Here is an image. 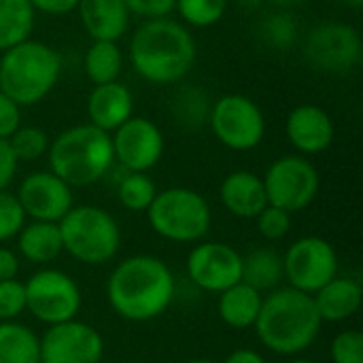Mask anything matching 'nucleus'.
I'll use <instances>...</instances> for the list:
<instances>
[{"label": "nucleus", "mask_w": 363, "mask_h": 363, "mask_svg": "<svg viewBox=\"0 0 363 363\" xmlns=\"http://www.w3.org/2000/svg\"><path fill=\"white\" fill-rule=\"evenodd\" d=\"M177 294V281L164 259L132 255L119 262L106 283L111 308L125 321L145 323L162 317Z\"/></svg>", "instance_id": "1"}, {"label": "nucleus", "mask_w": 363, "mask_h": 363, "mask_svg": "<svg viewBox=\"0 0 363 363\" xmlns=\"http://www.w3.org/2000/svg\"><path fill=\"white\" fill-rule=\"evenodd\" d=\"M130 64L151 85H174L183 81L198 55L196 38L172 17L143 21L130 38Z\"/></svg>", "instance_id": "2"}, {"label": "nucleus", "mask_w": 363, "mask_h": 363, "mask_svg": "<svg viewBox=\"0 0 363 363\" xmlns=\"http://www.w3.org/2000/svg\"><path fill=\"white\" fill-rule=\"evenodd\" d=\"M321 325L313 296L294 287H279L264 296L253 330L268 351L289 357L313 347Z\"/></svg>", "instance_id": "3"}, {"label": "nucleus", "mask_w": 363, "mask_h": 363, "mask_svg": "<svg viewBox=\"0 0 363 363\" xmlns=\"http://www.w3.org/2000/svg\"><path fill=\"white\" fill-rule=\"evenodd\" d=\"M49 170L70 187H87L106 177L115 164L111 134L79 123L49 143Z\"/></svg>", "instance_id": "4"}, {"label": "nucleus", "mask_w": 363, "mask_h": 363, "mask_svg": "<svg viewBox=\"0 0 363 363\" xmlns=\"http://www.w3.org/2000/svg\"><path fill=\"white\" fill-rule=\"evenodd\" d=\"M62 74V55L47 43L23 40L0 57V91L19 106L43 102Z\"/></svg>", "instance_id": "5"}, {"label": "nucleus", "mask_w": 363, "mask_h": 363, "mask_svg": "<svg viewBox=\"0 0 363 363\" xmlns=\"http://www.w3.org/2000/svg\"><path fill=\"white\" fill-rule=\"evenodd\" d=\"M57 225L64 251L81 264L104 266L119 253V223L108 211L100 206H72Z\"/></svg>", "instance_id": "6"}, {"label": "nucleus", "mask_w": 363, "mask_h": 363, "mask_svg": "<svg viewBox=\"0 0 363 363\" xmlns=\"http://www.w3.org/2000/svg\"><path fill=\"white\" fill-rule=\"evenodd\" d=\"M147 219L151 230L170 242H200L211 232L213 213L196 189L168 187L157 191Z\"/></svg>", "instance_id": "7"}, {"label": "nucleus", "mask_w": 363, "mask_h": 363, "mask_svg": "<svg viewBox=\"0 0 363 363\" xmlns=\"http://www.w3.org/2000/svg\"><path fill=\"white\" fill-rule=\"evenodd\" d=\"M262 181L268 204L291 215L308 208L321 187L319 170L304 155H283L274 160Z\"/></svg>", "instance_id": "8"}, {"label": "nucleus", "mask_w": 363, "mask_h": 363, "mask_svg": "<svg viewBox=\"0 0 363 363\" xmlns=\"http://www.w3.org/2000/svg\"><path fill=\"white\" fill-rule=\"evenodd\" d=\"M208 125L215 138L232 151L255 149L266 134V117L245 94H225L211 106Z\"/></svg>", "instance_id": "9"}, {"label": "nucleus", "mask_w": 363, "mask_h": 363, "mask_svg": "<svg viewBox=\"0 0 363 363\" xmlns=\"http://www.w3.org/2000/svg\"><path fill=\"white\" fill-rule=\"evenodd\" d=\"M26 311L40 323L57 325L77 319L81 311V289L72 277L55 268L34 272L26 283Z\"/></svg>", "instance_id": "10"}, {"label": "nucleus", "mask_w": 363, "mask_h": 363, "mask_svg": "<svg viewBox=\"0 0 363 363\" xmlns=\"http://www.w3.org/2000/svg\"><path fill=\"white\" fill-rule=\"evenodd\" d=\"M287 287L315 296L323 285L338 277L336 249L321 236L298 238L283 255Z\"/></svg>", "instance_id": "11"}, {"label": "nucleus", "mask_w": 363, "mask_h": 363, "mask_svg": "<svg viewBox=\"0 0 363 363\" xmlns=\"http://www.w3.org/2000/svg\"><path fill=\"white\" fill-rule=\"evenodd\" d=\"M362 36L351 23L323 21L315 26L304 43L308 64L321 72L342 74L362 62Z\"/></svg>", "instance_id": "12"}, {"label": "nucleus", "mask_w": 363, "mask_h": 363, "mask_svg": "<svg viewBox=\"0 0 363 363\" xmlns=\"http://www.w3.org/2000/svg\"><path fill=\"white\" fill-rule=\"evenodd\" d=\"M104 338L79 319L49 325L40 338V363H100Z\"/></svg>", "instance_id": "13"}, {"label": "nucleus", "mask_w": 363, "mask_h": 363, "mask_svg": "<svg viewBox=\"0 0 363 363\" xmlns=\"http://www.w3.org/2000/svg\"><path fill=\"white\" fill-rule=\"evenodd\" d=\"M113 155L128 172H149L164 155V134L147 117H130L111 134Z\"/></svg>", "instance_id": "14"}, {"label": "nucleus", "mask_w": 363, "mask_h": 363, "mask_svg": "<svg viewBox=\"0 0 363 363\" xmlns=\"http://www.w3.org/2000/svg\"><path fill=\"white\" fill-rule=\"evenodd\" d=\"M187 274L194 285L219 296L242 281V255L225 242H202L187 255Z\"/></svg>", "instance_id": "15"}, {"label": "nucleus", "mask_w": 363, "mask_h": 363, "mask_svg": "<svg viewBox=\"0 0 363 363\" xmlns=\"http://www.w3.org/2000/svg\"><path fill=\"white\" fill-rule=\"evenodd\" d=\"M17 200L32 221H51L60 223L64 215L74 206L72 187L55 177L51 170H38L28 174L19 189Z\"/></svg>", "instance_id": "16"}, {"label": "nucleus", "mask_w": 363, "mask_h": 363, "mask_svg": "<svg viewBox=\"0 0 363 363\" xmlns=\"http://www.w3.org/2000/svg\"><path fill=\"white\" fill-rule=\"evenodd\" d=\"M285 134L302 155H319L334 143L336 128L325 108L317 104H300L287 115Z\"/></svg>", "instance_id": "17"}, {"label": "nucleus", "mask_w": 363, "mask_h": 363, "mask_svg": "<svg viewBox=\"0 0 363 363\" xmlns=\"http://www.w3.org/2000/svg\"><path fill=\"white\" fill-rule=\"evenodd\" d=\"M134 115V96L130 87L119 81L94 85L87 96L89 123L106 134H113Z\"/></svg>", "instance_id": "18"}, {"label": "nucleus", "mask_w": 363, "mask_h": 363, "mask_svg": "<svg viewBox=\"0 0 363 363\" xmlns=\"http://www.w3.org/2000/svg\"><path fill=\"white\" fill-rule=\"evenodd\" d=\"M219 200L238 219H255L266 206V189L259 174L251 170L230 172L219 187Z\"/></svg>", "instance_id": "19"}, {"label": "nucleus", "mask_w": 363, "mask_h": 363, "mask_svg": "<svg viewBox=\"0 0 363 363\" xmlns=\"http://www.w3.org/2000/svg\"><path fill=\"white\" fill-rule=\"evenodd\" d=\"M79 17L91 40L117 43L130 26V11L123 0H79Z\"/></svg>", "instance_id": "20"}, {"label": "nucleus", "mask_w": 363, "mask_h": 363, "mask_svg": "<svg viewBox=\"0 0 363 363\" xmlns=\"http://www.w3.org/2000/svg\"><path fill=\"white\" fill-rule=\"evenodd\" d=\"M363 291L359 281L336 277L313 296V302L323 323L325 321L340 323V321L351 319L359 311Z\"/></svg>", "instance_id": "21"}, {"label": "nucleus", "mask_w": 363, "mask_h": 363, "mask_svg": "<svg viewBox=\"0 0 363 363\" xmlns=\"http://www.w3.org/2000/svg\"><path fill=\"white\" fill-rule=\"evenodd\" d=\"M264 296L247 283H236L219 294L217 313L219 319L234 330H251L257 321Z\"/></svg>", "instance_id": "22"}, {"label": "nucleus", "mask_w": 363, "mask_h": 363, "mask_svg": "<svg viewBox=\"0 0 363 363\" xmlns=\"http://www.w3.org/2000/svg\"><path fill=\"white\" fill-rule=\"evenodd\" d=\"M15 238L19 253L30 264H49L64 251L60 225L51 221H30Z\"/></svg>", "instance_id": "23"}, {"label": "nucleus", "mask_w": 363, "mask_h": 363, "mask_svg": "<svg viewBox=\"0 0 363 363\" xmlns=\"http://www.w3.org/2000/svg\"><path fill=\"white\" fill-rule=\"evenodd\" d=\"M283 255L270 247H259L242 257V283L259 291L262 296L274 291L283 285Z\"/></svg>", "instance_id": "24"}, {"label": "nucleus", "mask_w": 363, "mask_h": 363, "mask_svg": "<svg viewBox=\"0 0 363 363\" xmlns=\"http://www.w3.org/2000/svg\"><path fill=\"white\" fill-rule=\"evenodd\" d=\"M0 363H40V338L23 323L0 321Z\"/></svg>", "instance_id": "25"}, {"label": "nucleus", "mask_w": 363, "mask_h": 363, "mask_svg": "<svg viewBox=\"0 0 363 363\" xmlns=\"http://www.w3.org/2000/svg\"><path fill=\"white\" fill-rule=\"evenodd\" d=\"M83 70L94 85L113 83L123 70V51L113 40H94L83 55Z\"/></svg>", "instance_id": "26"}, {"label": "nucleus", "mask_w": 363, "mask_h": 363, "mask_svg": "<svg viewBox=\"0 0 363 363\" xmlns=\"http://www.w3.org/2000/svg\"><path fill=\"white\" fill-rule=\"evenodd\" d=\"M34 17L30 0H0V53L30 38Z\"/></svg>", "instance_id": "27"}, {"label": "nucleus", "mask_w": 363, "mask_h": 363, "mask_svg": "<svg viewBox=\"0 0 363 363\" xmlns=\"http://www.w3.org/2000/svg\"><path fill=\"white\" fill-rule=\"evenodd\" d=\"M211 98L208 94L198 87V85H183L177 89V94L172 96V115L174 121H179L183 128L189 130H198L204 123H208V115H211Z\"/></svg>", "instance_id": "28"}, {"label": "nucleus", "mask_w": 363, "mask_h": 363, "mask_svg": "<svg viewBox=\"0 0 363 363\" xmlns=\"http://www.w3.org/2000/svg\"><path fill=\"white\" fill-rule=\"evenodd\" d=\"M298 32L300 23L287 9L270 13L259 21V38L274 51H289L298 40Z\"/></svg>", "instance_id": "29"}, {"label": "nucleus", "mask_w": 363, "mask_h": 363, "mask_svg": "<svg viewBox=\"0 0 363 363\" xmlns=\"http://www.w3.org/2000/svg\"><path fill=\"white\" fill-rule=\"evenodd\" d=\"M157 196V187L147 172H128L117 185L119 204L132 213H147Z\"/></svg>", "instance_id": "30"}, {"label": "nucleus", "mask_w": 363, "mask_h": 363, "mask_svg": "<svg viewBox=\"0 0 363 363\" xmlns=\"http://www.w3.org/2000/svg\"><path fill=\"white\" fill-rule=\"evenodd\" d=\"M174 11L187 26L211 28L223 19L228 11V0H177Z\"/></svg>", "instance_id": "31"}, {"label": "nucleus", "mask_w": 363, "mask_h": 363, "mask_svg": "<svg viewBox=\"0 0 363 363\" xmlns=\"http://www.w3.org/2000/svg\"><path fill=\"white\" fill-rule=\"evenodd\" d=\"M49 136L45 130L34 125H19L11 138L9 145L17 157V162H36L49 151Z\"/></svg>", "instance_id": "32"}, {"label": "nucleus", "mask_w": 363, "mask_h": 363, "mask_svg": "<svg viewBox=\"0 0 363 363\" xmlns=\"http://www.w3.org/2000/svg\"><path fill=\"white\" fill-rule=\"evenodd\" d=\"M26 225V213L15 194L0 191V245L15 238Z\"/></svg>", "instance_id": "33"}, {"label": "nucleus", "mask_w": 363, "mask_h": 363, "mask_svg": "<svg viewBox=\"0 0 363 363\" xmlns=\"http://www.w3.org/2000/svg\"><path fill=\"white\" fill-rule=\"evenodd\" d=\"M255 225L257 232L266 238V240H283L289 230H291V213L277 208V206H266L257 217H255Z\"/></svg>", "instance_id": "34"}, {"label": "nucleus", "mask_w": 363, "mask_h": 363, "mask_svg": "<svg viewBox=\"0 0 363 363\" xmlns=\"http://www.w3.org/2000/svg\"><path fill=\"white\" fill-rule=\"evenodd\" d=\"M26 311V287L21 281H0V321H15Z\"/></svg>", "instance_id": "35"}, {"label": "nucleus", "mask_w": 363, "mask_h": 363, "mask_svg": "<svg viewBox=\"0 0 363 363\" xmlns=\"http://www.w3.org/2000/svg\"><path fill=\"white\" fill-rule=\"evenodd\" d=\"M334 363H363V334L357 330H345L332 340Z\"/></svg>", "instance_id": "36"}, {"label": "nucleus", "mask_w": 363, "mask_h": 363, "mask_svg": "<svg viewBox=\"0 0 363 363\" xmlns=\"http://www.w3.org/2000/svg\"><path fill=\"white\" fill-rule=\"evenodd\" d=\"M130 15H138L145 21L147 19H160V17H170L174 11L177 0H123Z\"/></svg>", "instance_id": "37"}, {"label": "nucleus", "mask_w": 363, "mask_h": 363, "mask_svg": "<svg viewBox=\"0 0 363 363\" xmlns=\"http://www.w3.org/2000/svg\"><path fill=\"white\" fill-rule=\"evenodd\" d=\"M19 125H21V106L15 104L4 91H0V138L9 140Z\"/></svg>", "instance_id": "38"}, {"label": "nucleus", "mask_w": 363, "mask_h": 363, "mask_svg": "<svg viewBox=\"0 0 363 363\" xmlns=\"http://www.w3.org/2000/svg\"><path fill=\"white\" fill-rule=\"evenodd\" d=\"M17 157L9 145V140L0 138V191H6V187L13 183L15 174H17Z\"/></svg>", "instance_id": "39"}, {"label": "nucleus", "mask_w": 363, "mask_h": 363, "mask_svg": "<svg viewBox=\"0 0 363 363\" xmlns=\"http://www.w3.org/2000/svg\"><path fill=\"white\" fill-rule=\"evenodd\" d=\"M34 11H40L45 15H68L77 11L79 0H30Z\"/></svg>", "instance_id": "40"}, {"label": "nucleus", "mask_w": 363, "mask_h": 363, "mask_svg": "<svg viewBox=\"0 0 363 363\" xmlns=\"http://www.w3.org/2000/svg\"><path fill=\"white\" fill-rule=\"evenodd\" d=\"M19 274V257L6 249L0 247V281H13Z\"/></svg>", "instance_id": "41"}, {"label": "nucleus", "mask_w": 363, "mask_h": 363, "mask_svg": "<svg viewBox=\"0 0 363 363\" xmlns=\"http://www.w3.org/2000/svg\"><path fill=\"white\" fill-rule=\"evenodd\" d=\"M223 363H266V359L262 357V353L253 349H236L225 357Z\"/></svg>", "instance_id": "42"}, {"label": "nucleus", "mask_w": 363, "mask_h": 363, "mask_svg": "<svg viewBox=\"0 0 363 363\" xmlns=\"http://www.w3.org/2000/svg\"><path fill=\"white\" fill-rule=\"evenodd\" d=\"M274 4H279L281 9H291V6H298V4H302V2H306V0H272Z\"/></svg>", "instance_id": "43"}, {"label": "nucleus", "mask_w": 363, "mask_h": 363, "mask_svg": "<svg viewBox=\"0 0 363 363\" xmlns=\"http://www.w3.org/2000/svg\"><path fill=\"white\" fill-rule=\"evenodd\" d=\"M338 2H342V4H347V6H362L363 4V0H338Z\"/></svg>", "instance_id": "44"}, {"label": "nucleus", "mask_w": 363, "mask_h": 363, "mask_svg": "<svg viewBox=\"0 0 363 363\" xmlns=\"http://www.w3.org/2000/svg\"><path fill=\"white\" fill-rule=\"evenodd\" d=\"M240 4H245V6H257L262 0H238Z\"/></svg>", "instance_id": "45"}, {"label": "nucleus", "mask_w": 363, "mask_h": 363, "mask_svg": "<svg viewBox=\"0 0 363 363\" xmlns=\"http://www.w3.org/2000/svg\"><path fill=\"white\" fill-rule=\"evenodd\" d=\"M187 363H215V362H211V359H191V362H187Z\"/></svg>", "instance_id": "46"}, {"label": "nucleus", "mask_w": 363, "mask_h": 363, "mask_svg": "<svg viewBox=\"0 0 363 363\" xmlns=\"http://www.w3.org/2000/svg\"><path fill=\"white\" fill-rule=\"evenodd\" d=\"M291 363H315V362H308V359H294Z\"/></svg>", "instance_id": "47"}]
</instances>
